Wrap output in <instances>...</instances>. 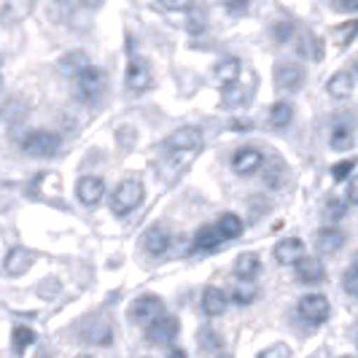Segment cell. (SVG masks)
Here are the masks:
<instances>
[{"label": "cell", "mask_w": 358, "mask_h": 358, "mask_svg": "<svg viewBox=\"0 0 358 358\" xmlns=\"http://www.w3.org/2000/svg\"><path fill=\"white\" fill-rule=\"evenodd\" d=\"M84 68H90V57H87V52H81V49L62 54V59H59V71L73 76V78L84 71Z\"/></svg>", "instance_id": "cell-25"}, {"label": "cell", "mask_w": 358, "mask_h": 358, "mask_svg": "<svg viewBox=\"0 0 358 358\" xmlns=\"http://www.w3.org/2000/svg\"><path fill=\"white\" fill-rule=\"evenodd\" d=\"M33 8H36V0H6V6H3V22L6 24L24 22V19L33 14Z\"/></svg>", "instance_id": "cell-20"}, {"label": "cell", "mask_w": 358, "mask_h": 358, "mask_svg": "<svg viewBox=\"0 0 358 358\" xmlns=\"http://www.w3.org/2000/svg\"><path fill=\"white\" fill-rule=\"evenodd\" d=\"M348 202L358 205V176H353V178L348 180Z\"/></svg>", "instance_id": "cell-39"}, {"label": "cell", "mask_w": 358, "mask_h": 358, "mask_svg": "<svg viewBox=\"0 0 358 358\" xmlns=\"http://www.w3.org/2000/svg\"><path fill=\"white\" fill-rule=\"evenodd\" d=\"M162 6H164V8L178 11V8H189V6H192V0H162Z\"/></svg>", "instance_id": "cell-40"}, {"label": "cell", "mask_w": 358, "mask_h": 358, "mask_svg": "<svg viewBox=\"0 0 358 358\" xmlns=\"http://www.w3.org/2000/svg\"><path fill=\"white\" fill-rule=\"evenodd\" d=\"M215 358H232V356H229V353H218Z\"/></svg>", "instance_id": "cell-45"}, {"label": "cell", "mask_w": 358, "mask_h": 358, "mask_svg": "<svg viewBox=\"0 0 358 358\" xmlns=\"http://www.w3.org/2000/svg\"><path fill=\"white\" fill-rule=\"evenodd\" d=\"M143 197H145L143 183L135 178H127L116 186V192H113V197H110V210H113V215L132 213L135 208H141Z\"/></svg>", "instance_id": "cell-1"}, {"label": "cell", "mask_w": 358, "mask_h": 358, "mask_svg": "<svg viewBox=\"0 0 358 358\" xmlns=\"http://www.w3.org/2000/svg\"><path fill=\"white\" fill-rule=\"evenodd\" d=\"M76 197H78L81 205L94 208L100 199L106 197V180L97 178V176H84V178H78V183H76Z\"/></svg>", "instance_id": "cell-9"}, {"label": "cell", "mask_w": 358, "mask_h": 358, "mask_svg": "<svg viewBox=\"0 0 358 358\" xmlns=\"http://www.w3.org/2000/svg\"><path fill=\"white\" fill-rule=\"evenodd\" d=\"M259 358H291V348L283 345V342H275V345H269L267 350H262Z\"/></svg>", "instance_id": "cell-35"}, {"label": "cell", "mask_w": 358, "mask_h": 358, "mask_svg": "<svg viewBox=\"0 0 358 358\" xmlns=\"http://www.w3.org/2000/svg\"><path fill=\"white\" fill-rule=\"evenodd\" d=\"M331 38H334V43L337 46H348L353 38H358V19H353V22H345V24H340V27H334V33H331Z\"/></svg>", "instance_id": "cell-30"}, {"label": "cell", "mask_w": 358, "mask_h": 358, "mask_svg": "<svg viewBox=\"0 0 358 358\" xmlns=\"http://www.w3.org/2000/svg\"><path fill=\"white\" fill-rule=\"evenodd\" d=\"M49 11H52V19H57V22H65V19L71 17V3H68V0H52Z\"/></svg>", "instance_id": "cell-36"}, {"label": "cell", "mask_w": 358, "mask_h": 358, "mask_svg": "<svg viewBox=\"0 0 358 358\" xmlns=\"http://www.w3.org/2000/svg\"><path fill=\"white\" fill-rule=\"evenodd\" d=\"M76 358H92V356H76Z\"/></svg>", "instance_id": "cell-47"}, {"label": "cell", "mask_w": 358, "mask_h": 358, "mask_svg": "<svg viewBox=\"0 0 358 358\" xmlns=\"http://www.w3.org/2000/svg\"><path fill=\"white\" fill-rule=\"evenodd\" d=\"M275 33H278V41H286V38H291V33H294V27L283 22V24H278V30H275Z\"/></svg>", "instance_id": "cell-42"}, {"label": "cell", "mask_w": 358, "mask_h": 358, "mask_svg": "<svg viewBox=\"0 0 358 358\" xmlns=\"http://www.w3.org/2000/svg\"><path fill=\"white\" fill-rule=\"evenodd\" d=\"M232 299L237 302V305H251L253 299H256V286H253L251 280L237 283V288L232 291Z\"/></svg>", "instance_id": "cell-31"}, {"label": "cell", "mask_w": 358, "mask_h": 358, "mask_svg": "<svg viewBox=\"0 0 358 358\" xmlns=\"http://www.w3.org/2000/svg\"><path fill=\"white\" fill-rule=\"evenodd\" d=\"M356 143V132H353V124H348L345 119H337L334 127H331V135H329V145L334 151H348Z\"/></svg>", "instance_id": "cell-17"}, {"label": "cell", "mask_w": 358, "mask_h": 358, "mask_svg": "<svg viewBox=\"0 0 358 358\" xmlns=\"http://www.w3.org/2000/svg\"><path fill=\"white\" fill-rule=\"evenodd\" d=\"M22 151L27 157H36V159H49L59 151V135L52 129H30L24 138H22Z\"/></svg>", "instance_id": "cell-2"}, {"label": "cell", "mask_w": 358, "mask_h": 358, "mask_svg": "<svg viewBox=\"0 0 358 358\" xmlns=\"http://www.w3.org/2000/svg\"><path fill=\"white\" fill-rule=\"evenodd\" d=\"M36 331L30 326H14V331H11V350H14V356H24L36 345Z\"/></svg>", "instance_id": "cell-24"}, {"label": "cell", "mask_w": 358, "mask_h": 358, "mask_svg": "<svg viewBox=\"0 0 358 358\" xmlns=\"http://www.w3.org/2000/svg\"><path fill=\"white\" fill-rule=\"evenodd\" d=\"M358 164V159H345L340 164H334V170H331V178L334 180H345L350 173H353V167Z\"/></svg>", "instance_id": "cell-37"}, {"label": "cell", "mask_w": 358, "mask_h": 358, "mask_svg": "<svg viewBox=\"0 0 358 358\" xmlns=\"http://www.w3.org/2000/svg\"><path fill=\"white\" fill-rule=\"evenodd\" d=\"M245 103H248V92L243 90L240 84H229V87L221 90V106L227 110H234V108L245 106Z\"/></svg>", "instance_id": "cell-27"}, {"label": "cell", "mask_w": 358, "mask_h": 358, "mask_svg": "<svg viewBox=\"0 0 358 358\" xmlns=\"http://www.w3.org/2000/svg\"><path fill=\"white\" fill-rule=\"evenodd\" d=\"M221 234H218V229H215L213 224H205V227H199L197 229V234H194V251H199V253H210V251H215L218 245H221Z\"/></svg>", "instance_id": "cell-23"}, {"label": "cell", "mask_w": 358, "mask_h": 358, "mask_svg": "<svg viewBox=\"0 0 358 358\" xmlns=\"http://www.w3.org/2000/svg\"><path fill=\"white\" fill-rule=\"evenodd\" d=\"M124 81H127V90L132 92H145L151 87V68H148V62H145L143 57H132L127 62Z\"/></svg>", "instance_id": "cell-8"}, {"label": "cell", "mask_w": 358, "mask_h": 358, "mask_svg": "<svg viewBox=\"0 0 358 358\" xmlns=\"http://www.w3.org/2000/svg\"><path fill=\"white\" fill-rule=\"evenodd\" d=\"M162 313H164V302H162L159 296H154V294L138 296V299L129 305V310H127L129 321L138 323V326H148L154 318H159Z\"/></svg>", "instance_id": "cell-4"}, {"label": "cell", "mask_w": 358, "mask_h": 358, "mask_svg": "<svg viewBox=\"0 0 358 358\" xmlns=\"http://www.w3.org/2000/svg\"><path fill=\"white\" fill-rule=\"evenodd\" d=\"M291 119H294V106L286 103V100H280V103H275L272 110H269V124L278 127V129H283V127L291 124Z\"/></svg>", "instance_id": "cell-29"}, {"label": "cell", "mask_w": 358, "mask_h": 358, "mask_svg": "<svg viewBox=\"0 0 358 358\" xmlns=\"http://www.w3.org/2000/svg\"><path fill=\"white\" fill-rule=\"evenodd\" d=\"M262 164H264V157L256 148H240L232 157V170L237 176H256Z\"/></svg>", "instance_id": "cell-13"}, {"label": "cell", "mask_w": 358, "mask_h": 358, "mask_svg": "<svg viewBox=\"0 0 358 358\" xmlns=\"http://www.w3.org/2000/svg\"><path fill=\"white\" fill-rule=\"evenodd\" d=\"M215 229H218V234H221L224 240H234V237H240V234H243V221H240V215L224 213L221 218H218Z\"/></svg>", "instance_id": "cell-28"}, {"label": "cell", "mask_w": 358, "mask_h": 358, "mask_svg": "<svg viewBox=\"0 0 358 358\" xmlns=\"http://www.w3.org/2000/svg\"><path fill=\"white\" fill-rule=\"evenodd\" d=\"M76 3H78V6H84V8H92V11H94V8H100L106 0H76Z\"/></svg>", "instance_id": "cell-43"}, {"label": "cell", "mask_w": 358, "mask_h": 358, "mask_svg": "<svg viewBox=\"0 0 358 358\" xmlns=\"http://www.w3.org/2000/svg\"><path fill=\"white\" fill-rule=\"evenodd\" d=\"M167 358H189V356H186V350L176 348V350H170V356H167Z\"/></svg>", "instance_id": "cell-44"}, {"label": "cell", "mask_w": 358, "mask_h": 358, "mask_svg": "<svg viewBox=\"0 0 358 358\" xmlns=\"http://www.w3.org/2000/svg\"><path fill=\"white\" fill-rule=\"evenodd\" d=\"M0 90H3V81H0Z\"/></svg>", "instance_id": "cell-48"}, {"label": "cell", "mask_w": 358, "mask_h": 358, "mask_svg": "<svg viewBox=\"0 0 358 358\" xmlns=\"http://www.w3.org/2000/svg\"><path fill=\"white\" fill-rule=\"evenodd\" d=\"M164 145L170 148V151H197L199 145H202V132H199L197 127H180L176 129Z\"/></svg>", "instance_id": "cell-10"}, {"label": "cell", "mask_w": 358, "mask_h": 358, "mask_svg": "<svg viewBox=\"0 0 358 358\" xmlns=\"http://www.w3.org/2000/svg\"><path fill=\"white\" fill-rule=\"evenodd\" d=\"M342 288L350 294V296H358V269L350 267L345 272V278H342Z\"/></svg>", "instance_id": "cell-38"}, {"label": "cell", "mask_w": 358, "mask_h": 358, "mask_svg": "<svg viewBox=\"0 0 358 358\" xmlns=\"http://www.w3.org/2000/svg\"><path fill=\"white\" fill-rule=\"evenodd\" d=\"M81 340L90 342V345L106 348V345L113 342V329H110V323L103 321V318H92V321H87L84 329H81Z\"/></svg>", "instance_id": "cell-14"}, {"label": "cell", "mask_w": 358, "mask_h": 358, "mask_svg": "<svg viewBox=\"0 0 358 358\" xmlns=\"http://www.w3.org/2000/svg\"><path fill=\"white\" fill-rule=\"evenodd\" d=\"M275 262L278 264H296L302 256H305V243L299 240V237H286V240H280L278 245H275Z\"/></svg>", "instance_id": "cell-15"}, {"label": "cell", "mask_w": 358, "mask_h": 358, "mask_svg": "<svg viewBox=\"0 0 358 358\" xmlns=\"http://www.w3.org/2000/svg\"><path fill=\"white\" fill-rule=\"evenodd\" d=\"M334 6L342 11H358V0H334Z\"/></svg>", "instance_id": "cell-41"}, {"label": "cell", "mask_w": 358, "mask_h": 358, "mask_svg": "<svg viewBox=\"0 0 358 358\" xmlns=\"http://www.w3.org/2000/svg\"><path fill=\"white\" fill-rule=\"evenodd\" d=\"M108 90V78L106 73L100 71V68H84V71L76 76V92H78V97L84 100V103H97V100H103V94Z\"/></svg>", "instance_id": "cell-3"}, {"label": "cell", "mask_w": 358, "mask_h": 358, "mask_svg": "<svg viewBox=\"0 0 358 358\" xmlns=\"http://www.w3.org/2000/svg\"><path fill=\"white\" fill-rule=\"evenodd\" d=\"M342 245H345V234L340 232V229H321L318 232V237H315V248H318V253H323V256H334L337 251H342Z\"/></svg>", "instance_id": "cell-21"}, {"label": "cell", "mask_w": 358, "mask_h": 358, "mask_svg": "<svg viewBox=\"0 0 358 358\" xmlns=\"http://www.w3.org/2000/svg\"><path fill=\"white\" fill-rule=\"evenodd\" d=\"M178 331H180L178 318L162 313L159 318H154V321L145 326V340L151 342V345H170V342L178 337Z\"/></svg>", "instance_id": "cell-5"}, {"label": "cell", "mask_w": 358, "mask_h": 358, "mask_svg": "<svg viewBox=\"0 0 358 358\" xmlns=\"http://www.w3.org/2000/svg\"><path fill=\"white\" fill-rule=\"evenodd\" d=\"M302 84H305L302 65H296V62H278V68H275V87H278L280 94H294L296 90H302Z\"/></svg>", "instance_id": "cell-6"}, {"label": "cell", "mask_w": 358, "mask_h": 358, "mask_svg": "<svg viewBox=\"0 0 358 358\" xmlns=\"http://www.w3.org/2000/svg\"><path fill=\"white\" fill-rule=\"evenodd\" d=\"M299 315L305 318L307 323H313V326H318V323H326L329 321V315H331V307H329V299L323 296V294H307L299 299Z\"/></svg>", "instance_id": "cell-7"}, {"label": "cell", "mask_w": 358, "mask_h": 358, "mask_svg": "<svg viewBox=\"0 0 358 358\" xmlns=\"http://www.w3.org/2000/svg\"><path fill=\"white\" fill-rule=\"evenodd\" d=\"M356 90V76L348 71H340L331 76V81L326 84V92L331 94V97H337V100H345V97H350Z\"/></svg>", "instance_id": "cell-19"}, {"label": "cell", "mask_w": 358, "mask_h": 358, "mask_svg": "<svg viewBox=\"0 0 358 358\" xmlns=\"http://www.w3.org/2000/svg\"><path fill=\"white\" fill-rule=\"evenodd\" d=\"M227 307H229V296H227L221 288L210 286L202 291V313H205V315L218 318V315L227 313Z\"/></svg>", "instance_id": "cell-16"}, {"label": "cell", "mask_w": 358, "mask_h": 358, "mask_svg": "<svg viewBox=\"0 0 358 358\" xmlns=\"http://www.w3.org/2000/svg\"><path fill=\"white\" fill-rule=\"evenodd\" d=\"M259 269H262V262H259V256H256V253H240V256H237V264H234L237 278H243V280H253V278L259 275Z\"/></svg>", "instance_id": "cell-26"}, {"label": "cell", "mask_w": 358, "mask_h": 358, "mask_svg": "<svg viewBox=\"0 0 358 358\" xmlns=\"http://www.w3.org/2000/svg\"><path fill=\"white\" fill-rule=\"evenodd\" d=\"M345 213H348V208H345V199L331 197L329 202H326V210H323V215H326L329 221H340Z\"/></svg>", "instance_id": "cell-33"}, {"label": "cell", "mask_w": 358, "mask_h": 358, "mask_svg": "<svg viewBox=\"0 0 358 358\" xmlns=\"http://www.w3.org/2000/svg\"><path fill=\"white\" fill-rule=\"evenodd\" d=\"M170 243H173V237H170V232H167L164 227H151V229L143 234V248L151 253V256H162V253L170 248Z\"/></svg>", "instance_id": "cell-18"}, {"label": "cell", "mask_w": 358, "mask_h": 358, "mask_svg": "<svg viewBox=\"0 0 358 358\" xmlns=\"http://www.w3.org/2000/svg\"><path fill=\"white\" fill-rule=\"evenodd\" d=\"M213 78L221 87L237 84V78H240V59H237V57H224L221 62H215Z\"/></svg>", "instance_id": "cell-22"}, {"label": "cell", "mask_w": 358, "mask_h": 358, "mask_svg": "<svg viewBox=\"0 0 358 358\" xmlns=\"http://www.w3.org/2000/svg\"><path fill=\"white\" fill-rule=\"evenodd\" d=\"M310 52H313L315 62L323 59V43L315 36H305V41H302V54H310Z\"/></svg>", "instance_id": "cell-34"}, {"label": "cell", "mask_w": 358, "mask_h": 358, "mask_svg": "<svg viewBox=\"0 0 358 358\" xmlns=\"http://www.w3.org/2000/svg\"><path fill=\"white\" fill-rule=\"evenodd\" d=\"M353 267L358 269V253H356V259H353Z\"/></svg>", "instance_id": "cell-46"}, {"label": "cell", "mask_w": 358, "mask_h": 358, "mask_svg": "<svg viewBox=\"0 0 358 358\" xmlns=\"http://www.w3.org/2000/svg\"><path fill=\"white\" fill-rule=\"evenodd\" d=\"M296 278L307 286H318L326 280V267L318 256H302L296 262Z\"/></svg>", "instance_id": "cell-12"}, {"label": "cell", "mask_w": 358, "mask_h": 358, "mask_svg": "<svg viewBox=\"0 0 358 358\" xmlns=\"http://www.w3.org/2000/svg\"><path fill=\"white\" fill-rule=\"evenodd\" d=\"M36 264V253L30 251V248H11L8 256H6V262H3V269H6V275H11V278H19V275H24L27 269Z\"/></svg>", "instance_id": "cell-11"}, {"label": "cell", "mask_w": 358, "mask_h": 358, "mask_svg": "<svg viewBox=\"0 0 358 358\" xmlns=\"http://www.w3.org/2000/svg\"><path fill=\"white\" fill-rule=\"evenodd\" d=\"M221 345H224V340L218 337V331H213V329H199V348L202 350L215 353V350H221Z\"/></svg>", "instance_id": "cell-32"}]
</instances>
